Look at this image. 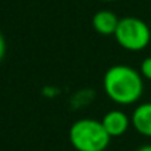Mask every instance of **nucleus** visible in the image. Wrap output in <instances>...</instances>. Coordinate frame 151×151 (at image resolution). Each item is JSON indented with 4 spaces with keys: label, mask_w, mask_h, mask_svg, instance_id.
Segmentation results:
<instances>
[{
    "label": "nucleus",
    "mask_w": 151,
    "mask_h": 151,
    "mask_svg": "<svg viewBox=\"0 0 151 151\" xmlns=\"http://www.w3.org/2000/svg\"><path fill=\"white\" fill-rule=\"evenodd\" d=\"M106 96L116 104L129 106L144 94V79L139 70L128 65H114L109 68L103 78Z\"/></svg>",
    "instance_id": "1"
},
{
    "label": "nucleus",
    "mask_w": 151,
    "mask_h": 151,
    "mask_svg": "<svg viewBox=\"0 0 151 151\" xmlns=\"http://www.w3.org/2000/svg\"><path fill=\"white\" fill-rule=\"evenodd\" d=\"M110 139L103 123L91 117L76 120L69 129V141L76 151H106Z\"/></svg>",
    "instance_id": "2"
},
{
    "label": "nucleus",
    "mask_w": 151,
    "mask_h": 151,
    "mask_svg": "<svg viewBox=\"0 0 151 151\" xmlns=\"http://www.w3.org/2000/svg\"><path fill=\"white\" fill-rule=\"evenodd\" d=\"M114 40L117 44L128 51L144 50L151 41V29L139 18L126 16L119 21L114 32Z\"/></svg>",
    "instance_id": "3"
},
{
    "label": "nucleus",
    "mask_w": 151,
    "mask_h": 151,
    "mask_svg": "<svg viewBox=\"0 0 151 151\" xmlns=\"http://www.w3.org/2000/svg\"><path fill=\"white\" fill-rule=\"evenodd\" d=\"M101 123L106 129V132L114 138V137H122L123 134H126V131L131 126V119L129 116L122 111V110H110L109 113H106L101 119Z\"/></svg>",
    "instance_id": "4"
},
{
    "label": "nucleus",
    "mask_w": 151,
    "mask_h": 151,
    "mask_svg": "<svg viewBox=\"0 0 151 151\" xmlns=\"http://www.w3.org/2000/svg\"><path fill=\"white\" fill-rule=\"evenodd\" d=\"M119 18L114 12L103 9L94 13L93 16V28L101 35H114L116 28L119 25Z\"/></svg>",
    "instance_id": "5"
},
{
    "label": "nucleus",
    "mask_w": 151,
    "mask_h": 151,
    "mask_svg": "<svg viewBox=\"0 0 151 151\" xmlns=\"http://www.w3.org/2000/svg\"><path fill=\"white\" fill-rule=\"evenodd\" d=\"M131 122L138 134L151 138V101L139 104L134 110Z\"/></svg>",
    "instance_id": "6"
},
{
    "label": "nucleus",
    "mask_w": 151,
    "mask_h": 151,
    "mask_svg": "<svg viewBox=\"0 0 151 151\" xmlns=\"http://www.w3.org/2000/svg\"><path fill=\"white\" fill-rule=\"evenodd\" d=\"M139 72L142 75V78L151 81V56L150 57H145L141 63V68H139Z\"/></svg>",
    "instance_id": "7"
},
{
    "label": "nucleus",
    "mask_w": 151,
    "mask_h": 151,
    "mask_svg": "<svg viewBox=\"0 0 151 151\" xmlns=\"http://www.w3.org/2000/svg\"><path fill=\"white\" fill-rule=\"evenodd\" d=\"M4 54H6V40H4V37L0 31V62L3 60Z\"/></svg>",
    "instance_id": "8"
},
{
    "label": "nucleus",
    "mask_w": 151,
    "mask_h": 151,
    "mask_svg": "<svg viewBox=\"0 0 151 151\" xmlns=\"http://www.w3.org/2000/svg\"><path fill=\"white\" fill-rule=\"evenodd\" d=\"M137 151H151V144H148V145H142V147H139Z\"/></svg>",
    "instance_id": "9"
},
{
    "label": "nucleus",
    "mask_w": 151,
    "mask_h": 151,
    "mask_svg": "<svg viewBox=\"0 0 151 151\" xmlns=\"http://www.w3.org/2000/svg\"><path fill=\"white\" fill-rule=\"evenodd\" d=\"M103 1H116V0H103Z\"/></svg>",
    "instance_id": "10"
}]
</instances>
